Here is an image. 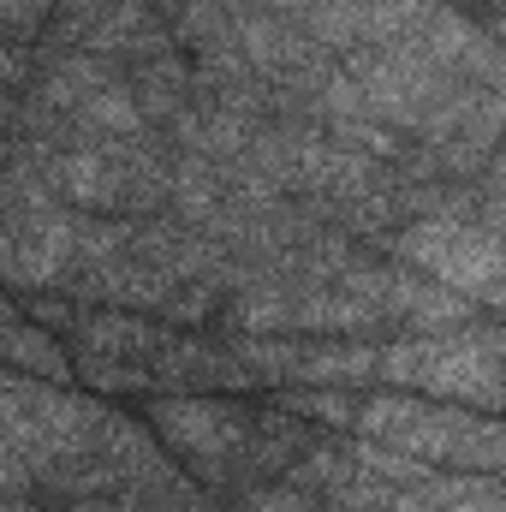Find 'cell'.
Masks as SVG:
<instances>
[{
	"label": "cell",
	"mask_w": 506,
	"mask_h": 512,
	"mask_svg": "<svg viewBox=\"0 0 506 512\" xmlns=\"http://www.w3.org/2000/svg\"><path fill=\"white\" fill-rule=\"evenodd\" d=\"M239 512H316V495H310L304 483H268V489L245 495Z\"/></svg>",
	"instance_id": "8"
},
{
	"label": "cell",
	"mask_w": 506,
	"mask_h": 512,
	"mask_svg": "<svg viewBox=\"0 0 506 512\" xmlns=\"http://www.w3.org/2000/svg\"><path fill=\"white\" fill-rule=\"evenodd\" d=\"M149 423L197 471H227L251 447V423L233 399H155Z\"/></svg>",
	"instance_id": "5"
},
{
	"label": "cell",
	"mask_w": 506,
	"mask_h": 512,
	"mask_svg": "<svg viewBox=\"0 0 506 512\" xmlns=\"http://www.w3.org/2000/svg\"><path fill=\"white\" fill-rule=\"evenodd\" d=\"M60 0H0V42L6 48H24L36 30H48Z\"/></svg>",
	"instance_id": "7"
},
{
	"label": "cell",
	"mask_w": 506,
	"mask_h": 512,
	"mask_svg": "<svg viewBox=\"0 0 506 512\" xmlns=\"http://www.w3.org/2000/svg\"><path fill=\"white\" fill-rule=\"evenodd\" d=\"M352 423L358 435L405 459H441V465H471V471H495L501 459V429L489 423V411L471 417V411L429 405V399H364Z\"/></svg>",
	"instance_id": "3"
},
{
	"label": "cell",
	"mask_w": 506,
	"mask_h": 512,
	"mask_svg": "<svg viewBox=\"0 0 506 512\" xmlns=\"http://www.w3.org/2000/svg\"><path fill=\"white\" fill-rule=\"evenodd\" d=\"M78 251V209H66L36 161L18 149L0 167V280L12 286H54L66 280Z\"/></svg>",
	"instance_id": "1"
},
{
	"label": "cell",
	"mask_w": 506,
	"mask_h": 512,
	"mask_svg": "<svg viewBox=\"0 0 506 512\" xmlns=\"http://www.w3.org/2000/svg\"><path fill=\"white\" fill-rule=\"evenodd\" d=\"M393 256L459 298L477 304L501 298V239L471 215H417L411 227L393 233Z\"/></svg>",
	"instance_id": "4"
},
{
	"label": "cell",
	"mask_w": 506,
	"mask_h": 512,
	"mask_svg": "<svg viewBox=\"0 0 506 512\" xmlns=\"http://www.w3.org/2000/svg\"><path fill=\"white\" fill-rule=\"evenodd\" d=\"M262 6H274V12H304L310 0H262Z\"/></svg>",
	"instance_id": "9"
},
{
	"label": "cell",
	"mask_w": 506,
	"mask_h": 512,
	"mask_svg": "<svg viewBox=\"0 0 506 512\" xmlns=\"http://www.w3.org/2000/svg\"><path fill=\"white\" fill-rule=\"evenodd\" d=\"M298 376H316V382H352V376H370L376 370V352L364 346H316L304 358H292Z\"/></svg>",
	"instance_id": "6"
},
{
	"label": "cell",
	"mask_w": 506,
	"mask_h": 512,
	"mask_svg": "<svg viewBox=\"0 0 506 512\" xmlns=\"http://www.w3.org/2000/svg\"><path fill=\"white\" fill-rule=\"evenodd\" d=\"M376 376L393 387L441 393V399H471L477 411L501 405V334L459 322L441 334H411L376 352Z\"/></svg>",
	"instance_id": "2"
}]
</instances>
